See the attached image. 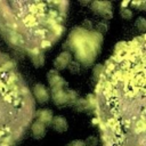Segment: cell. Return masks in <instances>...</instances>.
<instances>
[{
    "instance_id": "cell-1",
    "label": "cell",
    "mask_w": 146,
    "mask_h": 146,
    "mask_svg": "<svg viewBox=\"0 0 146 146\" xmlns=\"http://www.w3.org/2000/svg\"><path fill=\"white\" fill-rule=\"evenodd\" d=\"M106 146H146V33L121 43L97 86Z\"/></svg>"
},
{
    "instance_id": "cell-2",
    "label": "cell",
    "mask_w": 146,
    "mask_h": 146,
    "mask_svg": "<svg viewBox=\"0 0 146 146\" xmlns=\"http://www.w3.org/2000/svg\"><path fill=\"white\" fill-rule=\"evenodd\" d=\"M33 99L14 64L0 56V146L18 137L33 116Z\"/></svg>"
},
{
    "instance_id": "cell-3",
    "label": "cell",
    "mask_w": 146,
    "mask_h": 146,
    "mask_svg": "<svg viewBox=\"0 0 146 146\" xmlns=\"http://www.w3.org/2000/svg\"><path fill=\"white\" fill-rule=\"evenodd\" d=\"M34 95H35V97H36L40 102H46V100L48 99V97H49V95H48L46 88H44L42 84H36V86L34 87Z\"/></svg>"
},
{
    "instance_id": "cell-4",
    "label": "cell",
    "mask_w": 146,
    "mask_h": 146,
    "mask_svg": "<svg viewBox=\"0 0 146 146\" xmlns=\"http://www.w3.org/2000/svg\"><path fill=\"white\" fill-rule=\"evenodd\" d=\"M32 132L35 138H42L44 135V125L41 122H35L32 125Z\"/></svg>"
},
{
    "instance_id": "cell-5",
    "label": "cell",
    "mask_w": 146,
    "mask_h": 146,
    "mask_svg": "<svg viewBox=\"0 0 146 146\" xmlns=\"http://www.w3.org/2000/svg\"><path fill=\"white\" fill-rule=\"evenodd\" d=\"M62 125V128H63V130L65 131L66 130V121L64 120V117L63 116H57V117H55V120H54V128L57 130V131H59V127Z\"/></svg>"
},
{
    "instance_id": "cell-6",
    "label": "cell",
    "mask_w": 146,
    "mask_h": 146,
    "mask_svg": "<svg viewBox=\"0 0 146 146\" xmlns=\"http://www.w3.org/2000/svg\"><path fill=\"white\" fill-rule=\"evenodd\" d=\"M39 116H40V120L43 121V122H50L51 121V112L48 111V110L41 111L39 113Z\"/></svg>"
}]
</instances>
